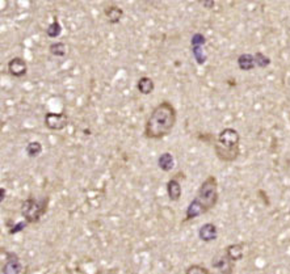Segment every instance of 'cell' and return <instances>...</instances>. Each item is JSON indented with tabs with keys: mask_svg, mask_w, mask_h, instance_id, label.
<instances>
[{
	"mask_svg": "<svg viewBox=\"0 0 290 274\" xmlns=\"http://www.w3.org/2000/svg\"><path fill=\"white\" fill-rule=\"evenodd\" d=\"M61 33H62V27H61V24H59V21L55 19V20L49 25L48 29H46V35H48L50 38H55V37H58Z\"/></svg>",
	"mask_w": 290,
	"mask_h": 274,
	"instance_id": "19",
	"label": "cell"
},
{
	"mask_svg": "<svg viewBox=\"0 0 290 274\" xmlns=\"http://www.w3.org/2000/svg\"><path fill=\"white\" fill-rule=\"evenodd\" d=\"M49 52H50L51 55L54 57H65L66 53H67V48L63 42H54V44L50 45L49 48Z\"/></svg>",
	"mask_w": 290,
	"mask_h": 274,
	"instance_id": "17",
	"label": "cell"
},
{
	"mask_svg": "<svg viewBox=\"0 0 290 274\" xmlns=\"http://www.w3.org/2000/svg\"><path fill=\"white\" fill-rule=\"evenodd\" d=\"M183 175V172H178L174 177H171L167 182V194L171 202H178L183 194L181 182L179 180V176Z\"/></svg>",
	"mask_w": 290,
	"mask_h": 274,
	"instance_id": "8",
	"label": "cell"
},
{
	"mask_svg": "<svg viewBox=\"0 0 290 274\" xmlns=\"http://www.w3.org/2000/svg\"><path fill=\"white\" fill-rule=\"evenodd\" d=\"M104 15H105V19L108 20V23H109L110 25H116L122 20L123 10L121 7H118V6L112 4V6H109V7L104 10Z\"/></svg>",
	"mask_w": 290,
	"mask_h": 274,
	"instance_id": "11",
	"label": "cell"
},
{
	"mask_svg": "<svg viewBox=\"0 0 290 274\" xmlns=\"http://www.w3.org/2000/svg\"><path fill=\"white\" fill-rule=\"evenodd\" d=\"M184 274H212V271L202 264H192L185 269Z\"/></svg>",
	"mask_w": 290,
	"mask_h": 274,
	"instance_id": "18",
	"label": "cell"
},
{
	"mask_svg": "<svg viewBox=\"0 0 290 274\" xmlns=\"http://www.w3.org/2000/svg\"><path fill=\"white\" fill-rule=\"evenodd\" d=\"M212 264L215 269H218L221 274H232L235 262H232L229 257L226 256L225 252H223L222 254H218V256L214 257V260L212 261Z\"/></svg>",
	"mask_w": 290,
	"mask_h": 274,
	"instance_id": "9",
	"label": "cell"
},
{
	"mask_svg": "<svg viewBox=\"0 0 290 274\" xmlns=\"http://www.w3.org/2000/svg\"><path fill=\"white\" fill-rule=\"evenodd\" d=\"M215 156L223 163H232L240 155V135L232 127H226L213 142Z\"/></svg>",
	"mask_w": 290,
	"mask_h": 274,
	"instance_id": "3",
	"label": "cell"
},
{
	"mask_svg": "<svg viewBox=\"0 0 290 274\" xmlns=\"http://www.w3.org/2000/svg\"><path fill=\"white\" fill-rule=\"evenodd\" d=\"M205 42H206V40H205V37L201 33H195L191 38L192 48H195V46H204Z\"/></svg>",
	"mask_w": 290,
	"mask_h": 274,
	"instance_id": "21",
	"label": "cell"
},
{
	"mask_svg": "<svg viewBox=\"0 0 290 274\" xmlns=\"http://www.w3.org/2000/svg\"><path fill=\"white\" fill-rule=\"evenodd\" d=\"M176 121H178L176 108L168 100H164L154 108L146 120L143 130L144 137L151 141H162L172 133Z\"/></svg>",
	"mask_w": 290,
	"mask_h": 274,
	"instance_id": "1",
	"label": "cell"
},
{
	"mask_svg": "<svg viewBox=\"0 0 290 274\" xmlns=\"http://www.w3.org/2000/svg\"><path fill=\"white\" fill-rule=\"evenodd\" d=\"M158 167L163 172H170L175 167V158L171 152H163L158 159Z\"/></svg>",
	"mask_w": 290,
	"mask_h": 274,
	"instance_id": "13",
	"label": "cell"
},
{
	"mask_svg": "<svg viewBox=\"0 0 290 274\" xmlns=\"http://www.w3.org/2000/svg\"><path fill=\"white\" fill-rule=\"evenodd\" d=\"M255 62H256V65L260 66V67H266V66L269 65L270 61L266 58L264 54H261V53H257V54H255Z\"/></svg>",
	"mask_w": 290,
	"mask_h": 274,
	"instance_id": "22",
	"label": "cell"
},
{
	"mask_svg": "<svg viewBox=\"0 0 290 274\" xmlns=\"http://www.w3.org/2000/svg\"><path fill=\"white\" fill-rule=\"evenodd\" d=\"M198 237L205 243L214 241L218 237V228L214 223H205L204 226L200 227V230H198Z\"/></svg>",
	"mask_w": 290,
	"mask_h": 274,
	"instance_id": "10",
	"label": "cell"
},
{
	"mask_svg": "<svg viewBox=\"0 0 290 274\" xmlns=\"http://www.w3.org/2000/svg\"><path fill=\"white\" fill-rule=\"evenodd\" d=\"M219 199L218 180L213 175L205 178L197 190L196 197L191 201L185 210V218L183 222H191L200 215H204L217 206Z\"/></svg>",
	"mask_w": 290,
	"mask_h": 274,
	"instance_id": "2",
	"label": "cell"
},
{
	"mask_svg": "<svg viewBox=\"0 0 290 274\" xmlns=\"http://www.w3.org/2000/svg\"><path fill=\"white\" fill-rule=\"evenodd\" d=\"M6 253V262H4L3 267H2V274H20L23 270V265L16 253L14 252H7Z\"/></svg>",
	"mask_w": 290,
	"mask_h": 274,
	"instance_id": "6",
	"label": "cell"
},
{
	"mask_svg": "<svg viewBox=\"0 0 290 274\" xmlns=\"http://www.w3.org/2000/svg\"><path fill=\"white\" fill-rule=\"evenodd\" d=\"M42 150H44V148H42V144L37 141L29 142L27 147H25V152H27V155L29 158H37L38 155L42 152Z\"/></svg>",
	"mask_w": 290,
	"mask_h": 274,
	"instance_id": "16",
	"label": "cell"
},
{
	"mask_svg": "<svg viewBox=\"0 0 290 274\" xmlns=\"http://www.w3.org/2000/svg\"><path fill=\"white\" fill-rule=\"evenodd\" d=\"M45 126L51 131H61L63 130L68 124V117L65 113H49L45 114Z\"/></svg>",
	"mask_w": 290,
	"mask_h": 274,
	"instance_id": "5",
	"label": "cell"
},
{
	"mask_svg": "<svg viewBox=\"0 0 290 274\" xmlns=\"http://www.w3.org/2000/svg\"><path fill=\"white\" fill-rule=\"evenodd\" d=\"M238 65H239V69L244 70V71L252 70L256 65L255 57L251 54H242L238 58Z\"/></svg>",
	"mask_w": 290,
	"mask_h": 274,
	"instance_id": "15",
	"label": "cell"
},
{
	"mask_svg": "<svg viewBox=\"0 0 290 274\" xmlns=\"http://www.w3.org/2000/svg\"><path fill=\"white\" fill-rule=\"evenodd\" d=\"M97 274H108V270L100 271V273H97ZM110 274H116V270H110Z\"/></svg>",
	"mask_w": 290,
	"mask_h": 274,
	"instance_id": "23",
	"label": "cell"
},
{
	"mask_svg": "<svg viewBox=\"0 0 290 274\" xmlns=\"http://www.w3.org/2000/svg\"><path fill=\"white\" fill-rule=\"evenodd\" d=\"M49 197L36 198V197H28L21 203V215L24 218V222L28 224H36L42 219V216L46 214L49 209Z\"/></svg>",
	"mask_w": 290,
	"mask_h": 274,
	"instance_id": "4",
	"label": "cell"
},
{
	"mask_svg": "<svg viewBox=\"0 0 290 274\" xmlns=\"http://www.w3.org/2000/svg\"><path fill=\"white\" fill-rule=\"evenodd\" d=\"M223 252L232 262H236V261L242 260L243 256H244V245L243 244H230L225 248Z\"/></svg>",
	"mask_w": 290,
	"mask_h": 274,
	"instance_id": "12",
	"label": "cell"
},
{
	"mask_svg": "<svg viewBox=\"0 0 290 274\" xmlns=\"http://www.w3.org/2000/svg\"><path fill=\"white\" fill-rule=\"evenodd\" d=\"M192 54H193V58L196 59V62L198 65H202V63L206 61V57L204 55V50H202V46H195L192 48Z\"/></svg>",
	"mask_w": 290,
	"mask_h": 274,
	"instance_id": "20",
	"label": "cell"
},
{
	"mask_svg": "<svg viewBox=\"0 0 290 274\" xmlns=\"http://www.w3.org/2000/svg\"><path fill=\"white\" fill-rule=\"evenodd\" d=\"M136 89L139 91L142 95H150L155 89V83L151 79L150 76H142L138 82H136Z\"/></svg>",
	"mask_w": 290,
	"mask_h": 274,
	"instance_id": "14",
	"label": "cell"
},
{
	"mask_svg": "<svg viewBox=\"0 0 290 274\" xmlns=\"http://www.w3.org/2000/svg\"><path fill=\"white\" fill-rule=\"evenodd\" d=\"M8 74L14 78H24L28 72V63L21 57H14L7 65Z\"/></svg>",
	"mask_w": 290,
	"mask_h": 274,
	"instance_id": "7",
	"label": "cell"
}]
</instances>
